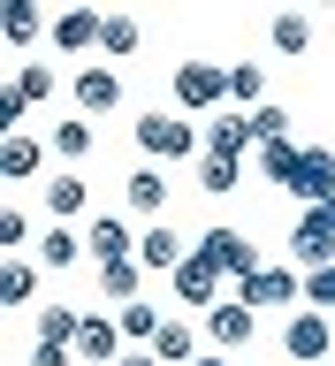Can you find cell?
I'll return each mask as SVG.
<instances>
[{
    "mask_svg": "<svg viewBox=\"0 0 335 366\" xmlns=\"http://www.w3.org/2000/svg\"><path fill=\"white\" fill-rule=\"evenodd\" d=\"M130 130H137V145H145V160H153V168H160V160H191V153L206 145L199 122H183V114H168V107H145Z\"/></svg>",
    "mask_w": 335,
    "mask_h": 366,
    "instance_id": "cell-1",
    "label": "cell"
},
{
    "mask_svg": "<svg viewBox=\"0 0 335 366\" xmlns=\"http://www.w3.org/2000/svg\"><path fill=\"white\" fill-rule=\"evenodd\" d=\"M290 267L313 274V267H335V206H305L290 222Z\"/></svg>",
    "mask_w": 335,
    "mask_h": 366,
    "instance_id": "cell-2",
    "label": "cell"
},
{
    "mask_svg": "<svg viewBox=\"0 0 335 366\" xmlns=\"http://www.w3.org/2000/svg\"><path fill=\"white\" fill-rule=\"evenodd\" d=\"M176 107H191V114H221L229 107V69L221 61H176Z\"/></svg>",
    "mask_w": 335,
    "mask_h": 366,
    "instance_id": "cell-3",
    "label": "cell"
},
{
    "mask_svg": "<svg viewBox=\"0 0 335 366\" xmlns=\"http://www.w3.org/2000/svg\"><path fill=\"white\" fill-rule=\"evenodd\" d=\"M236 305H251V313H267V305H290V313H305V274L297 267H259L251 282H236Z\"/></svg>",
    "mask_w": 335,
    "mask_h": 366,
    "instance_id": "cell-4",
    "label": "cell"
},
{
    "mask_svg": "<svg viewBox=\"0 0 335 366\" xmlns=\"http://www.w3.org/2000/svg\"><path fill=\"white\" fill-rule=\"evenodd\" d=\"M328 343H335V328H328V313H290L282 320V359H297V366H328Z\"/></svg>",
    "mask_w": 335,
    "mask_h": 366,
    "instance_id": "cell-5",
    "label": "cell"
},
{
    "mask_svg": "<svg viewBox=\"0 0 335 366\" xmlns=\"http://www.w3.org/2000/svg\"><path fill=\"white\" fill-rule=\"evenodd\" d=\"M168 290H176V305H191V313H214V305H221V267H214L206 252H191V259L168 274Z\"/></svg>",
    "mask_w": 335,
    "mask_h": 366,
    "instance_id": "cell-6",
    "label": "cell"
},
{
    "mask_svg": "<svg viewBox=\"0 0 335 366\" xmlns=\"http://www.w3.org/2000/svg\"><path fill=\"white\" fill-rule=\"evenodd\" d=\"M199 252H206V259H214V267L229 274V282H251V274L267 267V259L251 252V237H244V229H206V237H199Z\"/></svg>",
    "mask_w": 335,
    "mask_h": 366,
    "instance_id": "cell-7",
    "label": "cell"
},
{
    "mask_svg": "<svg viewBox=\"0 0 335 366\" xmlns=\"http://www.w3.org/2000/svg\"><path fill=\"white\" fill-rule=\"evenodd\" d=\"M191 237H183V229H168V222H153V229H137V267L145 274H176L183 259H191Z\"/></svg>",
    "mask_w": 335,
    "mask_h": 366,
    "instance_id": "cell-8",
    "label": "cell"
},
{
    "mask_svg": "<svg viewBox=\"0 0 335 366\" xmlns=\"http://www.w3.org/2000/svg\"><path fill=\"white\" fill-rule=\"evenodd\" d=\"M69 99H76V114H114V107H122V69H107V61L76 69Z\"/></svg>",
    "mask_w": 335,
    "mask_h": 366,
    "instance_id": "cell-9",
    "label": "cell"
},
{
    "mask_svg": "<svg viewBox=\"0 0 335 366\" xmlns=\"http://www.w3.org/2000/svg\"><path fill=\"white\" fill-rule=\"evenodd\" d=\"M122 351H130V343H122V320H114V313H84L76 359H84V366H122Z\"/></svg>",
    "mask_w": 335,
    "mask_h": 366,
    "instance_id": "cell-10",
    "label": "cell"
},
{
    "mask_svg": "<svg viewBox=\"0 0 335 366\" xmlns=\"http://www.w3.org/2000/svg\"><path fill=\"white\" fill-rule=\"evenodd\" d=\"M39 199H46V222L76 229V214L91 206V183L76 176V168H61V176H46V183H39Z\"/></svg>",
    "mask_w": 335,
    "mask_h": 366,
    "instance_id": "cell-11",
    "label": "cell"
},
{
    "mask_svg": "<svg viewBox=\"0 0 335 366\" xmlns=\"http://www.w3.org/2000/svg\"><path fill=\"white\" fill-rule=\"evenodd\" d=\"M290 199H305V206H335V153H328V145H305Z\"/></svg>",
    "mask_w": 335,
    "mask_h": 366,
    "instance_id": "cell-12",
    "label": "cell"
},
{
    "mask_svg": "<svg viewBox=\"0 0 335 366\" xmlns=\"http://www.w3.org/2000/svg\"><path fill=\"white\" fill-rule=\"evenodd\" d=\"M122 199H130V214H137L145 229H153V222H168V176H160L153 160H145V168H130V183H122Z\"/></svg>",
    "mask_w": 335,
    "mask_h": 366,
    "instance_id": "cell-13",
    "label": "cell"
},
{
    "mask_svg": "<svg viewBox=\"0 0 335 366\" xmlns=\"http://www.w3.org/2000/svg\"><path fill=\"white\" fill-rule=\"evenodd\" d=\"M99 39H107V16L99 8H61L54 16V46L61 54H99Z\"/></svg>",
    "mask_w": 335,
    "mask_h": 366,
    "instance_id": "cell-14",
    "label": "cell"
},
{
    "mask_svg": "<svg viewBox=\"0 0 335 366\" xmlns=\"http://www.w3.org/2000/svg\"><path fill=\"white\" fill-rule=\"evenodd\" d=\"M84 244H91V267H114V259H137V237L122 214H99V222L84 229Z\"/></svg>",
    "mask_w": 335,
    "mask_h": 366,
    "instance_id": "cell-15",
    "label": "cell"
},
{
    "mask_svg": "<svg viewBox=\"0 0 335 366\" xmlns=\"http://www.w3.org/2000/svg\"><path fill=\"white\" fill-rule=\"evenodd\" d=\"M251 328H259V313H251V305H214V313H206V343H214V351H244L251 343Z\"/></svg>",
    "mask_w": 335,
    "mask_h": 366,
    "instance_id": "cell-16",
    "label": "cell"
},
{
    "mask_svg": "<svg viewBox=\"0 0 335 366\" xmlns=\"http://www.w3.org/2000/svg\"><path fill=\"white\" fill-rule=\"evenodd\" d=\"M251 137H259V130H251V114H244V107L206 114V153H229V160H236V153L251 145Z\"/></svg>",
    "mask_w": 335,
    "mask_h": 366,
    "instance_id": "cell-17",
    "label": "cell"
},
{
    "mask_svg": "<svg viewBox=\"0 0 335 366\" xmlns=\"http://www.w3.org/2000/svg\"><path fill=\"white\" fill-rule=\"evenodd\" d=\"M39 267H76V259H91V244H84V229H61V222H46L39 229V252H31Z\"/></svg>",
    "mask_w": 335,
    "mask_h": 366,
    "instance_id": "cell-18",
    "label": "cell"
},
{
    "mask_svg": "<svg viewBox=\"0 0 335 366\" xmlns=\"http://www.w3.org/2000/svg\"><path fill=\"white\" fill-rule=\"evenodd\" d=\"M46 153H54V145H39L31 130H23V137H8V145H0V176H8V183H39Z\"/></svg>",
    "mask_w": 335,
    "mask_h": 366,
    "instance_id": "cell-19",
    "label": "cell"
},
{
    "mask_svg": "<svg viewBox=\"0 0 335 366\" xmlns=\"http://www.w3.org/2000/svg\"><path fill=\"white\" fill-rule=\"evenodd\" d=\"M267 46L282 54V61H297V54H313V16H305V8H282V16L267 23Z\"/></svg>",
    "mask_w": 335,
    "mask_h": 366,
    "instance_id": "cell-20",
    "label": "cell"
},
{
    "mask_svg": "<svg viewBox=\"0 0 335 366\" xmlns=\"http://www.w3.org/2000/svg\"><path fill=\"white\" fill-rule=\"evenodd\" d=\"M99 297H107L114 313H122V305H137V297H145V267H137V259H114V267H99Z\"/></svg>",
    "mask_w": 335,
    "mask_h": 366,
    "instance_id": "cell-21",
    "label": "cell"
},
{
    "mask_svg": "<svg viewBox=\"0 0 335 366\" xmlns=\"http://www.w3.org/2000/svg\"><path fill=\"white\" fill-rule=\"evenodd\" d=\"M229 107H244V114L267 107V69L259 61H229Z\"/></svg>",
    "mask_w": 335,
    "mask_h": 366,
    "instance_id": "cell-22",
    "label": "cell"
},
{
    "mask_svg": "<svg viewBox=\"0 0 335 366\" xmlns=\"http://www.w3.org/2000/svg\"><path fill=\"white\" fill-rule=\"evenodd\" d=\"M297 160H305V145H297V137L259 145V183H282V191H290V183H297Z\"/></svg>",
    "mask_w": 335,
    "mask_h": 366,
    "instance_id": "cell-23",
    "label": "cell"
},
{
    "mask_svg": "<svg viewBox=\"0 0 335 366\" xmlns=\"http://www.w3.org/2000/svg\"><path fill=\"white\" fill-rule=\"evenodd\" d=\"M114 320H122V343H130V351H153V343H160V328H168V320H160L145 297H137V305H122Z\"/></svg>",
    "mask_w": 335,
    "mask_h": 366,
    "instance_id": "cell-24",
    "label": "cell"
},
{
    "mask_svg": "<svg viewBox=\"0 0 335 366\" xmlns=\"http://www.w3.org/2000/svg\"><path fill=\"white\" fill-rule=\"evenodd\" d=\"M39 259H8V267H0V297H8V305H39Z\"/></svg>",
    "mask_w": 335,
    "mask_h": 366,
    "instance_id": "cell-25",
    "label": "cell"
},
{
    "mask_svg": "<svg viewBox=\"0 0 335 366\" xmlns=\"http://www.w3.org/2000/svg\"><path fill=\"white\" fill-rule=\"evenodd\" d=\"M137 46H145V31H137L130 16H107V39H99V61H107V69H122V61L137 54Z\"/></svg>",
    "mask_w": 335,
    "mask_h": 366,
    "instance_id": "cell-26",
    "label": "cell"
},
{
    "mask_svg": "<svg viewBox=\"0 0 335 366\" xmlns=\"http://www.w3.org/2000/svg\"><path fill=\"white\" fill-rule=\"evenodd\" d=\"M39 31H46L39 8H31V0H8V16H0V39H8V46H39Z\"/></svg>",
    "mask_w": 335,
    "mask_h": 366,
    "instance_id": "cell-27",
    "label": "cell"
},
{
    "mask_svg": "<svg viewBox=\"0 0 335 366\" xmlns=\"http://www.w3.org/2000/svg\"><path fill=\"white\" fill-rule=\"evenodd\" d=\"M46 145H54V160H61V168H76V160H91V122H54V137H46Z\"/></svg>",
    "mask_w": 335,
    "mask_h": 366,
    "instance_id": "cell-28",
    "label": "cell"
},
{
    "mask_svg": "<svg viewBox=\"0 0 335 366\" xmlns=\"http://www.w3.org/2000/svg\"><path fill=\"white\" fill-rule=\"evenodd\" d=\"M76 328H84L76 305H39V343H69L76 351Z\"/></svg>",
    "mask_w": 335,
    "mask_h": 366,
    "instance_id": "cell-29",
    "label": "cell"
},
{
    "mask_svg": "<svg viewBox=\"0 0 335 366\" xmlns=\"http://www.w3.org/2000/svg\"><path fill=\"white\" fill-rule=\"evenodd\" d=\"M153 359H160V366H191V359H199V351H191V320H168V328H160Z\"/></svg>",
    "mask_w": 335,
    "mask_h": 366,
    "instance_id": "cell-30",
    "label": "cell"
},
{
    "mask_svg": "<svg viewBox=\"0 0 335 366\" xmlns=\"http://www.w3.org/2000/svg\"><path fill=\"white\" fill-rule=\"evenodd\" d=\"M199 191L229 199V191H236V160H229V153H199Z\"/></svg>",
    "mask_w": 335,
    "mask_h": 366,
    "instance_id": "cell-31",
    "label": "cell"
},
{
    "mask_svg": "<svg viewBox=\"0 0 335 366\" xmlns=\"http://www.w3.org/2000/svg\"><path fill=\"white\" fill-rule=\"evenodd\" d=\"M0 244H8V259H23V244L39 252V229H31V214H23V206H8V214H0Z\"/></svg>",
    "mask_w": 335,
    "mask_h": 366,
    "instance_id": "cell-32",
    "label": "cell"
},
{
    "mask_svg": "<svg viewBox=\"0 0 335 366\" xmlns=\"http://www.w3.org/2000/svg\"><path fill=\"white\" fill-rule=\"evenodd\" d=\"M54 84H61V76H54L46 61H23V76H16V92L31 99V107H39V99H54Z\"/></svg>",
    "mask_w": 335,
    "mask_h": 366,
    "instance_id": "cell-33",
    "label": "cell"
},
{
    "mask_svg": "<svg viewBox=\"0 0 335 366\" xmlns=\"http://www.w3.org/2000/svg\"><path fill=\"white\" fill-rule=\"evenodd\" d=\"M305 305H313V313H335V267H313V274H305Z\"/></svg>",
    "mask_w": 335,
    "mask_h": 366,
    "instance_id": "cell-34",
    "label": "cell"
},
{
    "mask_svg": "<svg viewBox=\"0 0 335 366\" xmlns=\"http://www.w3.org/2000/svg\"><path fill=\"white\" fill-rule=\"evenodd\" d=\"M251 130H259V145H274V137H290V107H274V99H267V107L251 114Z\"/></svg>",
    "mask_w": 335,
    "mask_h": 366,
    "instance_id": "cell-35",
    "label": "cell"
},
{
    "mask_svg": "<svg viewBox=\"0 0 335 366\" xmlns=\"http://www.w3.org/2000/svg\"><path fill=\"white\" fill-rule=\"evenodd\" d=\"M0 122H8V137H23V122H31V99H23L16 84L0 92Z\"/></svg>",
    "mask_w": 335,
    "mask_h": 366,
    "instance_id": "cell-36",
    "label": "cell"
},
{
    "mask_svg": "<svg viewBox=\"0 0 335 366\" xmlns=\"http://www.w3.org/2000/svg\"><path fill=\"white\" fill-rule=\"evenodd\" d=\"M31 366H76V351L69 343H31Z\"/></svg>",
    "mask_w": 335,
    "mask_h": 366,
    "instance_id": "cell-37",
    "label": "cell"
},
{
    "mask_svg": "<svg viewBox=\"0 0 335 366\" xmlns=\"http://www.w3.org/2000/svg\"><path fill=\"white\" fill-rule=\"evenodd\" d=\"M122 366H160V359H153V351H122Z\"/></svg>",
    "mask_w": 335,
    "mask_h": 366,
    "instance_id": "cell-38",
    "label": "cell"
},
{
    "mask_svg": "<svg viewBox=\"0 0 335 366\" xmlns=\"http://www.w3.org/2000/svg\"><path fill=\"white\" fill-rule=\"evenodd\" d=\"M191 366H229V359H221V351H199V359H191Z\"/></svg>",
    "mask_w": 335,
    "mask_h": 366,
    "instance_id": "cell-39",
    "label": "cell"
}]
</instances>
